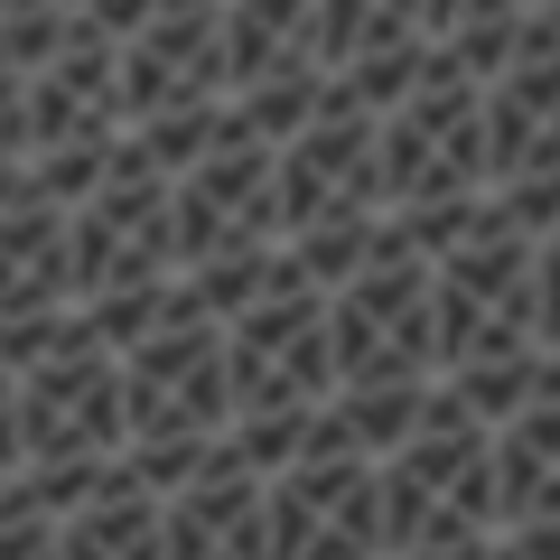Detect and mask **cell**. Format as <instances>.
I'll return each instance as SVG.
<instances>
[{
    "label": "cell",
    "instance_id": "obj_1",
    "mask_svg": "<svg viewBox=\"0 0 560 560\" xmlns=\"http://www.w3.org/2000/svg\"><path fill=\"white\" fill-rule=\"evenodd\" d=\"M0 364L20 374V440H28V495L47 514H75L121 467V355L84 327V308L0 327Z\"/></svg>",
    "mask_w": 560,
    "mask_h": 560
},
{
    "label": "cell",
    "instance_id": "obj_2",
    "mask_svg": "<svg viewBox=\"0 0 560 560\" xmlns=\"http://www.w3.org/2000/svg\"><path fill=\"white\" fill-rule=\"evenodd\" d=\"M430 308H440V393H458L486 430L514 420L541 383V300H533V243L495 215V197L430 261Z\"/></svg>",
    "mask_w": 560,
    "mask_h": 560
},
{
    "label": "cell",
    "instance_id": "obj_3",
    "mask_svg": "<svg viewBox=\"0 0 560 560\" xmlns=\"http://www.w3.org/2000/svg\"><path fill=\"white\" fill-rule=\"evenodd\" d=\"M121 467L150 495L187 486L224 440H234V383H224V327L187 300V280L168 290V308L121 346Z\"/></svg>",
    "mask_w": 560,
    "mask_h": 560
},
{
    "label": "cell",
    "instance_id": "obj_4",
    "mask_svg": "<svg viewBox=\"0 0 560 560\" xmlns=\"http://www.w3.org/2000/svg\"><path fill=\"white\" fill-rule=\"evenodd\" d=\"M383 121V206L393 234L420 261H440L495 197V160H486V84L458 57H430V75L393 103Z\"/></svg>",
    "mask_w": 560,
    "mask_h": 560
},
{
    "label": "cell",
    "instance_id": "obj_5",
    "mask_svg": "<svg viewBox=\"0 0 560 560\" xmlns=\"http://www.w3.org/2000/svg\"><path fill=\"white\" fill-rule=\"evenodd\" d=\"M224 383H234V458L253 477L308 448L318 411L337 401V346H327V290L290 261L280 290H261L243 318H224Z\"/></svg>",
    "mask_w": 560,
    "mask_h": 560
},
{
    "label": "cell",
    "instance_id": "obj_6",
    "mask_svg": "<svg viewBox=\"0 0 560 560\" xmlns=\"http://www.w3.org/2000/svg\"><path fill=\"white\" fill-rule=\"evenodd\" d=\"M495 430L458 393H430V420L383 458V560H495Z\"/></svg>",
    "mask_w": 560,
    "mask_h": 560
},
{
    "label": "cell",
    "instance_id": "obj_7",
    "mask_svg": "<svg viewBox=\"0 0 560 560\" xmlns=\"http://www.w3.org/2000/svg\"><path fill=\"white\" fill-rule=\"evenodd\" d=\"M131 140V103H121V38L94 20H66L57 57L28 66V168L57 206H75Z\"/></svg>",
    "mask_w": 560,
    "mask_h": 560
},
{
    "label": "cell",
    "instance_id": "obj_8",
    "mask_svg": "<svg viewBox=\"0 0 560 560\" xmlns=\"http://www.w3.org/2000/svg\"><path fill=\"white\" fill-rule=\"evenodd\" d=\"M327 346H337V393H401V383H440V308H430V261L393 234L355 280L327 290Z\"/></svg>",
    "mask_w": 560,
    "mask_h": 560
},
{
    "label": "cell",
    "instance_id": "obj_9",
    "mask_svg": "<svg viewBox=\"0 0 560 560\" xmlns=\"http://www.w3.org/2000/svg\"><path fill=\"white\" fill-rule=\"evenodd\" d=\"M66 253H75V308H113V300H140V290L178 280L168 168L140 160V140H121V160L66 206Z\"/></svg>",
    "mask_w": 560,
    "mask_h": 560
},
{
    "label": "cell",
    "instance_id": "obj_10",
    "mask_svg": "<svg viewBox=\"0 0 560 560\" xmlns=\"http://www.w3.org/2000/svg\"><path fill=\"white\" fill-rule=\"evenodd\" d=\"M383 206V121L327 84V103L280 140V243L337 234V224H374Z\"/></svg>",
    "mask_w": 560,
    "mask_h": 560
},
{
    "label": "cell",
    "instance_id": "obj_11",
    "mask_svg": "<svg viewBox=\"0 0 560 560\" xmlns=\"http://www.w3.org/2000/svg\"><path fill=\"white\" fill-rule=\"evenodd\" d=\"M271 560H383V467L327 430L271 477Z\"/></svg>",
    "mask_w": 560,
    "mask_h": 560
},
{
    "label": "cell",
    "instance_id": "obj_12",
    "mask_svg": "<svg viewBox=\"0 0 560 560\" xmlns=\"http://www.w3.org/2000/svg\"><path fill=\"white\" fill-rule=\"evenodd\" d=\"M168 206H178V280L243 253H280V150L234 121L197 168L168 178Z\"/></svg>",
    "mask_w": 560,
    "mask_h": 560
},
{
    "label": "cell",
    "instance_id": "obj_13",
    "mask_svg": "<svg viewBox=\"0 0 560 560\" xmlns=\"http://www.w3.org/2000/svg\"><path fill=\"white\" fill-rule=\"evenodd\" d=\"M486 160H495V187L560 178V20L541 10H523L504 66L486 75Z\"/></svg>",
    "mask_w": 560,
    "mask_h": 560
},
{
    "label": "cell",
    "instance_id": "obj_14",
    "mask_svg": "<svg viewBox=\"0 0 560 560\" xmlns=\"http://www.w3.org/2000/svg\"><path fill=\"white\" fill-rule=\"evenodd\" d=\"M121 103L131 131L187 103H224V0H160L121 38Z\"/></svg>",
    "mask_w": 560,
    "mask_h": 560
},
{
    "label": "cell",
    "instance_id": "obj_15",
    "mask_svg": "<svg viewBox=\"0 0 560 560\" xmlns=\"http://www.w3.org/2000/svg\"><path fill=\"white\" fill-rule=\"evenodd\" d=\"M160 533L168 560H271V477H253L224 440L187 486L160 495Z\"/></svg>",
    "mask_w": 560,
    "mask_h": 560
},
{
    "label": "cell",
    "instance_id": "obj_16",
    "mask_svg": "<svg viewBox=\"0 0 560 560\" xmlns=\"http://www.w3.org/2000/svg\"><path fill=\"white\" fill-rule=\"evenodd\" d=\"M495 514L504 541L560 523V364L541 355V383L514 420H495Z\"/></svg>",
    "mask_w": 560,
    "mask_h": 560
},
{
    "label": "cell",
    "instance_id": "obj_17",
    "mask_svg": "<svg viewBox=\"0 0 560 560\" xmlns=\"http://www.w3.org/2000/svg\"><path fill=\"white\" fill-rule=\"evenodd\" d=\"M75 308V253H66V206L28 178L20 206H0V327Z\"/></svg>",
    "mask_w": 560,
    "mask_h": 560
},
{
    "label": "cell",
    "instance_id": "obj_18",
    "mask_svg": "<svg viewBox=\"0 0 560 560\" xmlns=\"http://www.w3.org/2000/svg\"><path fill=\"white\" fill-rule=\"evenodd\" d=\"M318 66V0H224V94Z\"/></svg>",
    "mask_w": 560,
    "mask_h": 560
},
{
    "label": "cell",
    "instance_id": "obj_19",
    "mask_svg": "<svg viewBox=\"0 0 560 560\" xmlns=\"http://www.w3.org/2000/svg\"><path fill=\"white\" fill-rule=\"evenodd\" d=\"M57 560H168V533H160V495L113 467L75 514H57Z\"/></svg>",
    "mask_w": 560,
    "mask_h": 560
},
{
    "label": "cell",
    "instance_id": "obj_20",
    "mask_svg": "<svg viewBox=\"0 0 560 560\" xmlns=\"http://www.w3.org/2000/svg\"><path fill=\"white\" fill-rule=\"evenodd\" d=\"M430 393H440V383H401V393H337V401H327V430H337L355 458L383 467V458L420 430V420H430Z\"/></svg>",
    "mask_w": 560,
    "mask_h": 560
},
{
    "label": "cell",
    "instance_id": "obj_21",
    "mask_svg": "<svg viewBox=\"0 0 560 560\" xmlns=\"http://www.w3.org/2000/svg\"><path fill=\"white\" fill-rule=\"evenodd\" d=\"M28 75L10 57H0V206H20L28 197Z\"/></svg>",
    "mask_w": 560,
    "mask_h": 560
},
{
    "label": "cell",
    "instance_id": "obj_22",
    "mask_svg": "<svg viewBox=\"0 0 560 560\" xmlns=\"http://www.w3.org/2000/svg\"><path fill=\"white\" fill-rule=\"evenodd\" d=\"M0 560H57V514L28 495V477L0 495Z\"/></svg>",
    "mask_w": 560,
    "mask_h": 560
},
{
    "label": "cell",
    "instance_id": "obj_23",
    "mask_svg": "<svg viewBox=\"0 0 560 560\" xmlns=\"http://www.w3.org/2000/svg\"><path fill=\"white\" fill-rule=\"evenodd\" d=\"M533 300H541V355H560V224L533 243Z\"/></svg>",
    "mask_w": 560,
    "mask_h": 560
},
{
    "label": "cell",
    "instance_id": "obj_24",
    "mask_svg": "<svg viewBox=\"0 0 560 560\" xmlns=\"http://www.w3.org/2000/svg\"><path fill=\"white\" fill-rule=\"evenodd\" d=\"M28 477V440H20V374L0 364V495Z\"/></svg>",
    "mask_w": 560,
    "mask_h": 560
},
{
    "label": "cell",
    "instance_id": "obj_25",
    "mask_svg": "<svg viewBox=\"0 0 560 560\" xmlns=\"http://www.w3.org/2000/svg\"><path fill=\"white\" fill-rule=\"evenodd\" d=\"M28 10H66V0H0V28H10V20H28Z\"/></svg>",
    "mask_w": 560,
    "mask_h": 560
},
{
    "label": "cell",
    "instance_id": "obj_26",
    "mask_svg": "<svg viewBox=\"0 0 560 560\" xmlns=\"http://www.w3.org/2000/svg\"><path fill=\"white\" fill-rule=\"evenodd\" d=\"M523 10H560V0H523Z\"/></svg>",
    "mask_w": 560,
    "mask_h": 560
},
{
    "label": "cell",
    "instance_id": "obj_27",
    "mask_svg": "<svg viewBox=\"0 0 560 560\" xmlns=\"http://www.w3.org/2000/svg\"><path fill=\"white\" fill-rule=\"evenodd\" d=\"M495 560H514V551H495Z\"/></svg>",
    "mask_w": 560,
    "mask_h": 560
}]
</instances>
